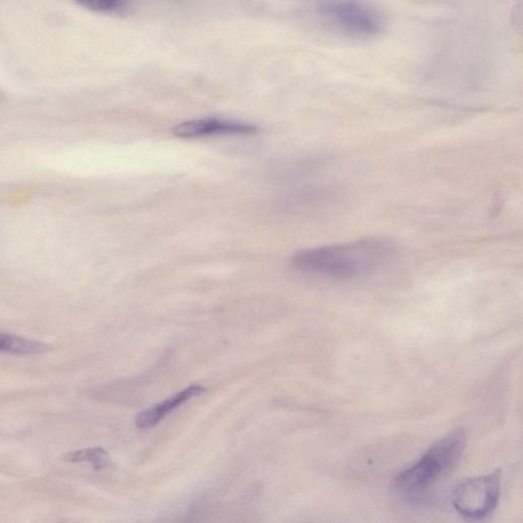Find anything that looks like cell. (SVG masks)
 Instances as JSON below:
<instances>
[{
    "instance_id": "cell-2",
    "label": "cell",
    "mask_w": 523,
    "mask_h": 523,
    "mask_svg": "<svg viewBox=\"0 0 523 523\" xmlns=\"http://www.w3.org/2000/svg\"><path fill=\"white\" fill-rule=\"evenodd\" d=\"M465 445L463 429H456L441 438L418 461L398 475L395 481L397 493L408 502L424 500L456 467Z\"/></svg>"
},
{
    "instance_id": "cell-6",
    "label": "cell",
    "mask_w": 523,
    "mask_h": 523,
    "mask_svg": "<svg viewBox=\"0 0 523 523\" xmlns=\"http://www.w3.org/2000/svg\"><path fill=\"white\" fill-rule=\"evenodd\" d=\"M206 392L207 389L202 386L188 387L162 404L141 412L136 418V426L141 430L151 429V427L159 423L167 414H170L189 399L203 395Z\"/></svg>"
},
{
    "instance_id": "cell-9",
    "label": "cell",
    "mask_w": 523,
    "mask_h": 523,
    "mask_svg": "<svg viewBox=\"0 0 523 523\" xmlns=\"http://www.w3.org/2000/svg\"><path fill=\"white\" fill-rule=\"evenodd\" d=\"M127 0H75V3L90 12L110 14L121 10Z\"/></svg>"
},
{
    "instance_id": "cell-4",
    "label": "cell",
    "mask_w": 523,
    "mask_h": 523,
    "mask_svg": "<svg viewBox=\"0 0 523 523\" xmlns=\"http://www.w3.org/2000/svg\"><path fill=\"white\" fill-rule=\"evenodd\" d=\"M501 482L500 470L461 482L452 494L455 510L471 520H480L491 515L500 499Z\"/></svg>"
},
{
    "instance_id": "cell-7",
    "label": "cell",
    "mask_w": 523,
    "mask_h": 523,
    "mask_svg": "<svg viewBox=\"0 0 523 523\" xmlns=\"http://www.w3.org/2000/svg\"><path fill=\"white\" fill-rule=\"evenodd\" d=\"M52 347L33 340L0 332V352L14 355H37L51 351Z\"/></svg>"
},
{
    "instance_id": "cell-5",
    "label": "cell",
    "mask_w": 523,
    "mask_h": 523,
    "mask_svg": "<svg viewBox=\"0 0 523 523\" xmlns=\"http://www.w3.org/2000/svg\"><path fill=\"white\" fill-rule=\"evenodd\" d=\"M258 132L255 125L206 118L186 121L173 128V134L180 138H200L218 135H252Z\"/></svg>"
},
{
    "instance_id": "cell-3",
    "label": "cell",
    "mask_w": 523,
    "mask_h": 523,
    "mask_svg": "<svg viewBox=\"0 0 523 523\" xmlns=\"http://www.w3.org/2000/svg\"><path fill=\"white\" fill-rule=\"evenodd\" d=\"M319 11L328 25L353 38H372L384 31L383 17L356 2L329 0L321 5Z\"/></svg>"
},
{
    "instance_id": "cell-10",
    "label": "cell",
    "mask_w": 523,
    "mask_h": 523,
    "mask_svg": "<svg viewBox=\"0 0 523 523\" xmlns=\"http://www.w3.org/2000/svg\"><path fill=\"white\" fill-rule=\"evenodd\" d=\"M4 100V94L2 91H0V102H2Z\"/></svg>"
},
{
    "instance_id": "cell-8",
    "label": "cell",
    "mask_w": 523,
    "mask_h": 523,
    "mask_svg": "<svg viewBox=\"0 0 523 523\" xmlns=\"http://www.w3.org/2000/svg\"><path fill=\"white\" fill-rule=\"evenodd\" d=\"M64 460L70 463L87 462L92 464L94 468L103 469L109 465L111 458L103 448H91L71 452L64 456Z\"/></svg>"
},
{
    "instance_id": "cell-1",
    "label": "cell",
    "mask_w": 523,
    "mask_h": 523,
    "mask_svg": "<svg viewBox=\"0 0 523 523\" xmlns=\"http://www.w3.org/2000/svg\"><path fill=\"white\" fill-rule=\"evenodd\" d=\"M398 257L399 247L393 240L369 236L353 242L300 251L292 258V264L303 273L352 280L386 270Z\"/></svg>"
}]
</instances>
